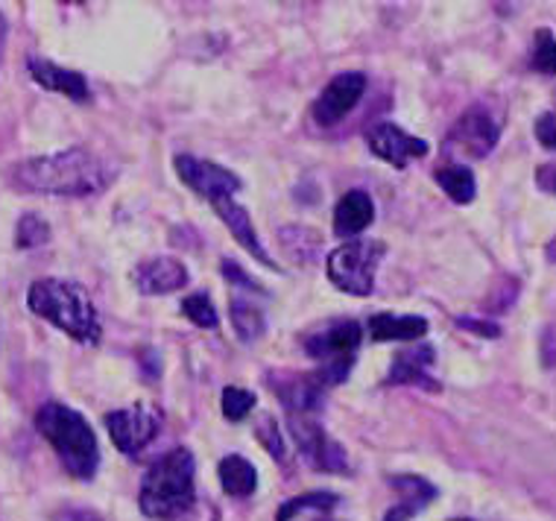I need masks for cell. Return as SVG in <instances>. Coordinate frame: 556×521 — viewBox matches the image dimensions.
Here are the masks:
<instances>
[{"instance_id":"6da1fadb","label":"cell","mask_w":556,"mask_h":521,"mask_svg":"<svg viewBox=\"0 0 556 521\" xmlns=\"http://www.w3.org/2000/svg\"><path fill=\"white\" fill-rule=\"evenodd\" d=\"M106 162L86 147H71L62 153L36 155L10 170L12 188L48 196H97L112 185Z\"/></svg>"},{"instance_id":"7a4b0ae2","label":"cell","mask_w":556,"mask_h":521,"mask_svg":"<svg viewBox=\"0 0 556 521\" xmlns=\"http://www.w3.org/2000/svg\"><path fill=\"white\" fill-rule=\"evenodd\" d=\"M27 305L33 314L48 319L50 326L65 331L67 338H74L77 343L97 346L100 338H103V326H100V314H97L94 302L88 296V290L77 281H33L27 290Z\"/></svg>"},{"instance_id":"3957f363","label":"cell","mask_w":556,"mask_h":521,"mask_svg":"<svg viewBox=\"0 0 556 521\" xmlns=\"http://www.w3.org/2000/svg\"><path fill=\"white\" fill-rule=\"evenodd\" d=\"M197 501V463L188 448H173L147 469L141 481V512L147 519L173 521Z\"/></svg>"},{"instance_id":"277c9868","label":"cell","mask_w":556,"mask_h":521,"mask_svg":"<svg viewBox=\"0 0 556 521\" xmlns=\"http://www.w3.org/2000/svg\"><path fill=\"white\" fill-rule=\"evenodd\" d=\"M36 428L53 445L67 474H74L79 481L94 478L100 469V445H97V436L86 422V416L77 414L74 407L48 402L36 414Z\"/></svg>"},{"instance_id":"5b68a950","label":"cell","mask_w":556,"mask_h":521,"mask_svg":"<svg viewBox=\"0 0 556 521\" xmlns=\"http://www.w3.org/2000/svg\"><path fill=\"white\" fill-rule=\"evenodd\" d=\"M384 255L387 246L381 241L352 238L328 255V279L349 296H369L375 288V270Z\"/></svg>"},{"instance_id":"8992f818","label":"cell","mask_w":556,"mask_h":521,"mask_svg":"<svg viewBox=\"0 0 556 521\" xmlns=\"http://www.w3.org/2000/svg\"><path fill=\"white\" fill-rule=\"evenodd\" d=\"M501 138V117L486 103H475L463 112L445 138L451 158H486Z\"/></svg>"},{"instance_id":"52a82bcc","label":"cell","mask_w":556,"mask_h":521,"mask_svg":"<svg viewBox=\"0 0 556 521\" xmlns=\"http://www.w3.org/2000/svg\"><path fill=\"white\" fill-rule=\"evenodd\" d=\"M288 431L296 443L302 460L317 472L345 474L349 472V457L343 445L334 443L326 434V428L319 425L317 414H288Z\"/></svg>"},{"instance_id":"ba28073f","label":"cell","mask_w":556,"mask_h":521,"mask_svg":"<svg viewBox=\"0 0 556 521\" xmlns=\"http://www.w3.org/2000/svg\"><path fill=\"white\" fill-rule=\"evenodd\" d=\"M162 428V414L147 402H135L124 410H112L106 414V431L112 436L117 452L138 454L144 452L147 445L153 443L155 434Z\"/></svg>"},{"instance_id":"9c48e42d","label":"cell","mask_w":556,"mask_h":521,"mask_svg":"<svg viewBox=\"0 0 556 521\" xmlns=\"http://www.w3.org/2000/svg\"><path fill=\"white\" fill-rule=\"evenodd\" d=\"M173 167L191 191H197L200 196H205L208 203L220 200V196H235V193L243 188L238 174H231L226 167L214 165V162H205V158H197V155L179 153L173 158Z\"/></svg>"},{"instance_id":"30bf717a","label":"cell","mask_w":556,"mask_h":521,"mask_svg":"<svg viewBox=\"0 0 556 521\" xmlns=\"http://www.w3.org/2000/svg\"><path fill=\"white\" fill-rule=\"evenodd\" d=\"M366 144L372 150L381 162L393 167H407L416 158H425L431 144L425 141V138H416L410 132H404L402 126L395 124H378L369 129V136H366Z\"/></svg>"},{"instance_id":"8fae6325","label":"cell","mask_w":556,"mask_h":521,"mask_svg":"<svg viewBox=\"0 0 556 521\" xmlns=\"http://www.w3.org/2000/svg\"><path fill=\"white\" fill-rule=\"evenodd\" d=\"M366 91V77L357 71L340 74L326 86V91L317 97L314 103V120L319 126H337L352 109L361 103V97Z\"/></svg>"},{"instance_id":"7c38bea8","label":"cell","mask_w":556,"mask_h":521,"mask_svg":"<svg viewBox=\"0 0 556 521\" xmlns=\"http://www.w3.org/2000/svg\"><path fill=\"white\" fill-rule=\"evenodd\" d=\"M364 340V329L357 326L355 319H340L334 326L317 331L305 340V352L311 357H317L323 364L331 360H352Z\"/></svg>"},{"instance_id":"4fadbf2b","label":"cell","mask_w":556,"mask_h":521,"mask_svg":"<svg viewBox=\"0 0 556 521\" xmlns=\"http://www.w3.org/2000/svg\"><path fill=\"white\" fill-rule=\"evenodd\" d=\"M433 357H437V352L428 343H413V346L402 348L393 357V367H390L384 384H413L422 386L428 393H440V381L431 378Z\"/></svg>"},{"instance_id":"5bb4252c","label":"cell","mask_w":556,"mask_h":521,"mask_svg":"<svg viewBox=\"0 0 556 521\" xmlns=\"http://www.w3.org/2000/svg\"><path fill=\"white\" fill-rule=\"evenodd\" d=\"M132 281L138 293H144V296H164V293L185 290L191 276H188V267L182 260L162 255V258H150L144 264H138L132 272Z\"/></svg>"},{"instance_id":"9a60e30c","label":"cell","mask_w":556,"mask_h":521,"mask_svg":"<svg viewBox=\"0 0 556 521\" xmlns=\"http://www.w3.org/2000/svg\"><path fill=\"white\" fill-rule=\"evenodd\" d=\"M212 208L217 212V217L226 223V229L235 234V241H238L243 250L250 252V255H255L264 267H276V260L269 258L267 250H264V243H261L258 232H255V223H252L250 212H247L235 196H220V200H214Z\"/></svg>"},{"instance_id":"2e32d148","label":"cell","mask_w":556,"mask_h":521,"mask_svg":"<svg viewBox=\"0 0 556 521\" xmlns=\"http://www.w3.org/2000/svg\"><path fill=\"white\" fill-rule=\"evenodd\" d=\"M269 384L276 386L273 393L281 398L288 414H317L323 407V386L311 376H269Z\"/></svg>"},{"instance_id":"e0dca14e","label":"cell","mask_w":556,"mask_h":521,"mask_svg":"<svg viewBox=\"0 0 556 521\" xmlns=\"http://www.w3.org/2000/svg\"><path fill=\"white\" fill-rule=\"evenodd\" d=\"M390 486L399 493V501H395L393 510H387L384 521H410L440 495V490L431 481L416 478V474H395V478H390Z\"/></svg>"},{"instance_id":"ac0fdd59","label":"cell","mask_w":556,"mask_h":521,"mask_svg":"<svg viewBox=\"0 0 556 521\" xmlns=\"http://www.w3.org/2000/svg\"><path fill=\"white\" fill-rule=\"evenodd\" d=\"M29 77L36 79L41 88H48V91H56V94H65L67 100H77V103H86L91 91H88V79L77 71H67L59 68L56 62H50V59H39L33 56L27 62Z\"/></svg>"},{"instance_id":"d6986e66","label":"cell","mask_w":556,"mask_h":521,"mask_svg":"<svg viewBox=\"0 0 556 521\" xmlns=\"http://www.w3.org/2000/svg\"><path fill=\"white\" fill-rule=\"evenodd\" d=\"M369 338L372 343H416L428 334V319L413 317V314H404V317H395V314H375L369 317Z\"/></svg>"},{"instance_id":"ffe728a7","label":"cell","mask_w":556,"mask_h":521,"mask_svg":"<svg viewBox=\"0 0 556 521\" xmlns=\"http://www.w3.org/2000/svg\"><path fill=\"white\" fill-rule=\"evenodd\" d=\"M375 220V203L372 196L366 191H349L340 196V203L334 208V232L340 238H355L366 229V226H372Z\"/></svg>"},{"instance_id":"44dd1931","label":"cell","mask_w":556,"mask_h":521,"mask_svg":"<svg viewBox=\"0 0 556 521\" xmlns=\"http://www.w3.org/2000/svg\"><path fill=\"white\" fill-rule=\"evenodd\" d=\"M217 478H220L226 495H235V498H247V495L255 493V486H258V472H255V466H252L247 457H240V454L223 457L220 466H217Z\"/></svg>"},{"instance_id":"7402d4cb","label":"cell","mask_w":556,"mask_h":521,"mask_svg":"<svg viewBox=\"0 0 556 521\" xmlns=\"http://www.w3.org/2000/svg\"><path fill=\"white\" fill-rule=\"evenodd\" d=\"M231 314V329L243 343H255V340L264 338L267 331V319H264V310L255 305V302L243 300V296H235L229 305Z\"/></svg>"},{"instance_id":"603a6c76","label":"cell","mask_w":556,"mask_h":521,"mask_svg":"<svg viewBox=\"0 0 556 521\" xmlns=\"http://www.w3.org/2000/svg\"><path fill=\"white\" fill-rule=\"evenodd\" d=\"M433 179H437V185H440L442 191L448 193L457 205H469L471 200H475V193H478L475 174H471L466 165H460V162H451V165L440 167V170L433 174Z\"/></svg>"},{"instance_id":"cb8c5ba5","label":"cell","mask_w":556,"mask_h":521,"mask_svg":"<svg viewBox=\"0 0 556 521\" xmlns=\"http://www.w3.org/2000/svg\"><path fill=\"white\" fill-rule=\"evenodd\" d=\"M337 504H340V495L334 493H305V495H296V498H290L278 507L276 512V521H290L296 519L299 512L305 510H317V512H328L334 510Z\"/></svg>"},{"instance_id":"d4e9b609","label":"cell","mask_w":556,"mask_h":521,"mask_svg":"<svg viewBox=\"0 0 556 521\" xmlns=\"http://www.w3.org/2000/svg\"><path fill=\"white\" fill-rule=\"evenodd\" d=\"M50 241V226L39 214H24L15 229V246L18 250H39Z\"/></svg>"},{"instance_id":"484cf974","label":"cell","mask_w":556,"mask_h":521,"mask_svg":"<svg viewBox=\"0 0 556 521\" xmlns=\"http://www.w3.org/2000/svg\"><path fill=\"white\" fill-rule=\"evenodd\" d=\"M182 314L191 319L193 326H200V329H217V308L208 300V293H191V296H185L182 300Z\"/></svg>"},{"instance_id":"4316f807","label":"cell","mask_w":556,"mask_h":521,"mask_svg":"<svg viewBox=\"0 0 556 521\" xmlns=\"http://www.w3.org/2000/svg\"><path fill=\"white\" fill-rule=\"evenodd\" d=\"M530 65H533V71H539V74L556 77V39L551 29H539L536 33Z\"/></svg>"},{"instance_id":"83f0119b","label":"cell","mask_w":556,"mask_h":521,"mask_svg":"<svg viewBox=\"0 0 556 521\" xmlns=\"http://www.w3.org/2000/svg\"><path fill=\"white\" fill-rule=\"evenodd\" d=\"M223 416L229 419V422H240V419H247L252 407H255V393L252 390H243V386H226L223 390Z\"/></svg>"},{"instance_id":"f1b7e54d","label":"cell","mask_w":556,"mask_h":521,"mask_svg":"<svg viewBox=\"0 0 556 521\" xmlns=\"http://www.w3.org/2000/svg\"><path fill=\"white\" fill-rule=\"evenodd\" d=\"M255 436H258V443L264 445L276 460H285V457H288V445H285V436L278 431V422L273 414H261L258 425H255Z\"/></svg>"},{"instance_id":"f546056e","label":"cell","mask_w":556,"mask_h":521,"mask_svg":"<svg viewBox=\"0 0 556 521\" xmlns=\"http://www.w3.org/2000/svg\"><path fill=\"white\" fill-rule=\"evenodd\" d=\"M220 270H223V276H226V281H231V284H240V288L252 290V293H267V290L261 288L258 281L250 279V276H247V270H243V267H240L238 260L223 258Z\"/></svg>"},{"instance_id":"4dcf8cb0","label":"cell","mask_w":556,"mask_h":521,"mask_svg":"<svg viewBox=\"0 0 556 521\" xmlns=\"http://www.w3.org/2000/svg\"><path fill=\"white\" fill-rule=\"evenodd\" d=\"M457 326L466 331H475L480 338H501V329L490 319H471V317H457Z\"/></svg>"},{"instance_id":"1f68e13d","label":"cell","mask_w":556,"mask_h":521,"mask_svg":"<svg viewBox=\"0 0 556 521\" xmlns=\"http://www.w3.org/2000/svg\"><path fill=\"white\" fill-rule=\"evenodd\" d=\"M536 138L547 147V150H556V117L551 115V112L536 120Z\"/></svg>"},{"instance_id":"d6a6232c","label":"cell","mask_w":556,"mask_h":521,"mask_svg":"<svg viewBox=\"0 0 556 521\" xmlns=\"http://www.w3.org/2000/svg\"><path fill=\"white\" fill-rule=\"evenodd\" d=\"M53 521H103L97 512L91 510H77V507H67V510H59L53 516Z\"/></svg>"},{"instance_id":"836d02e7","label":"cell","mask_w":556,"mask_h":521,"mask_svg":"<svg viewBox=\"0 0 556 521\" xmlns=\"http://www.w3.org/2000/svg\"><path fill=\"white\" fill-rule=\"evenodd\" d=\"M536 179H539V185H542V188H545V191L556 193V165L539 167Z\"/></svg>"},{"instance_id":"e575fe53","label":"cell","mask_w":556,"mask_h":521,"mask_svg":"<svg viewBox=\"0 0 556 521\" xmlns=\"http://www.w3.org/2000/svg\"><path fill=\"white\" fill-rule=\"evenodd\" d=\"M545 255H547V260H551V264H556V234H554V238H551V241H547Z\"/></svg>"},{"instance_id":"d590c367","label":"cell","mask_w":556,"mask_h":521,"mask_svg":"<svg viewBox=\"0 0 556 521\" xmlns=\"http://www.w3.org/2000/svg\"><path fill=\"white\" fill-rule=\"evenodd\" d=\"M3 41H7V18L0 15V56H3Z\"/></svg>"},{"instance_id":"8d00e7d4","label":"cell","mask_w":556,"mask_h":521,"mask_svg":"<svg viewBox=\"0 0 556 521\" xmlns=\"http://www.w3.org/2000/svg\"><path fill=\"white\" fill-rule=\"evenodd\" d=\"M451 521H471V519H451Z\"/></svg>"},{"instance_id":"74e56055","label":"cell","mask_w":556,"mask_h":521,"mask_svg":"<svg viewBox=\"0 0 556 521\" xmlns=\"http://www.w3.org/2000/svg\"><path fill=\"white\" fill-rule=\"evenodd\" d=\"M319 521H337V519H319Z\"/></svg>"}]
</instances>
